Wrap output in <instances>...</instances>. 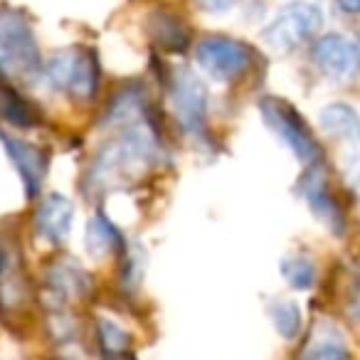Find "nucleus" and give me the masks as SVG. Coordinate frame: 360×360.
I'll return each mask as SVG.
<instances>
[{
	"instance_id": "1",
	"label": "nucleus",
	"mask_w": 360,
	"mask_h": 360,
	"mask_svg": "<svg viewBox=\"0 0 360 360\" xmlns=\"http://www.w3.org/2000/svg\"><path fill=\"white\" fill-rule=\"evenodd\" d=\"M116 136L106 141L89 165L86 183L94 191H111L148 173L158 158V141L148 129V119L111 126Z\"/></svg>"
},
{
	"instance_id": "2",
	"label": "nucleus",
	"mask_w": 360,
	"mask_h": 360,
	"mask_svg": "<svg viewBox=\"0 0 360 360\" xmlns=\"http://www.w3.org/2000/svg\"><path fill=\"white\" fill-rule=\"evenodd\" d=\"M45 77L52 89L75 101H91L99 91L101 72L96 55L86 47H67L45 62Z\"/></svg>"
},
{
	"instance_id": "3",
	"label": "nucleus",
	"mask_w": 360,
	"mask_h": 360,
	"mask_svg": "<svg viewBox=\"0 0 360 360\" xmlns=\"http://www.w3.org/2000/svg\"><path fill=\"white\" fill-rule=\"evenodd\" d=\"M259 114L264 126L291 150L296 160L304 165L319 163L323 150H321L319 141H316L314 131L309 129L306 119L299 114L289 99L281 96H262L259 99Z\"/></svg>"
},
{
	"instance_id": "4",
	"label": "nucleus",
	"mask_w": 360,
	"mask_h": 360,
	"mask_svg": "<svg viewBox=\"0 0 360 360\" xmlns=\"http://www.w3.org/2000/svg\"><path fill=\"white\" fill-rule=\"evenodd\" d=\"M321 25H323V11L316 3L294 0L262 27V40L279 55H289L309 42L321 30Z\"/></svg>"
},
{
	"instance_id": "5",
	"label": "nucleus",
	"mask_w": 360,
	"mask_h": 360,
	"mask_svg": "<svg viewBox=\"0 0 360 360\" xmlns=\"http://www.w3.org/2000/svg\"><path fill=\"white\" fill-rule=\"evenodd\" d=\"M40 70V50L32 25L11 8H0V72L30 77Z\"/></svg>"
},
{
	"instance_id": "6",
	"label": "nucleus",
	"mask_w": 360,
	"mask_h": 360,
	"mask_svg": "<svg viewBox=\"0 0 360 360\" xmlns=\"http://www.w3.org/2000/svg\"><path fill=\"white\" fill-rule=\"evenodd\" d=\"M195 62L207 79L217 84H235L250 72L255 52L242 40L227 35H207L198 42Z\"/></svg>"
},
{
	"instance_id": "7",
	"label": "nucleus",
	"mask_w": 360,
	"mask_h": 360,
	"mask_svg": "<svg viewBox=\"0 0 360 360\" xmlns=\"http://www.w3.org/2000/svg\"><path fill=\"white\" fill-rule=\"evenodd\" d=\"M168 101L180 129L202 139L207 131V89L200 77L188 67H175L168 77Z\"/></svg>"
},
{
	"instance_id": "8",
	"label": "nucleus",
	"mask_w": 360,
	"mask_h": 360,
	"mask_svg": "<svg viewBox=\"0 0 360 360\" xmlns=\"http://www.w3.org/2000/svg\"><path fill=\"white\" fill-rule=\"evenodd\" d=\"M311 62L333 84H353L360 75V47L343 32H328L311 45Z\"/></svg>"
},
{
	"instance_id": "9",
	"label": "nucleus",
	"mask_w": 360,
	"mask_h": 360,
	"mask_svg": "<svg viewBox=\"0 0 360 360\" xmlns=\"http://www.w3.org/2000/svg\"><path fill=\"white\" fill-rule=\"evenodd\" d=\"M299 193L304 198V202L309 205V210L314 212V217L330 232V235L340 237L345 232V212L343 205L335 198L333 188L328 183V173H326V165L311 163L306 165V173L301 175Z\"/></svg>"
},
{
	"instance_id": "10",
	"label": "nucleus",
	"mask_w": 360,
	"mask_h": 360,
	"mask_svg": "<svg viewBox=\"0 0 360 360\" xmlns=\"http://www.w3.org/2000/svg\"><path fill=\"white\" fill-rule=\"evenodd\" d=\"M0 141H3V148H6L8 158L13 160L18 175H20L27 198H37V193H40L42 183L47 178V168H50L47 150L25 139L6 134V131H0Z\"/></svg>"
},
{
	"instance_id": "11",
	"label": "nucleus",
	"mask_w": 360,
	"mask_h": 360,
	"mask_svg": "<svg viewBox=\"0 0 360 360\" xmlns=\"http://www.w3.org/2000/svg\"><path fill=\"white\" fill-rule=\"evenodd\" d=\"M72 222H75V205L60 193L42 198L35 210V230L50 245H62L70 237Z\"/></svg>"
},
{
	"instance_id": "12",
	"label": "nucleus",
	"mask_w": 360,
	"mask_h": 360,
	"mask_svg": "<svg viewBox=\"0 0 360 360\" xmlns=\"http://www.w3.org/2000/svg\"><path fill=\"white\" fill-rule=\"evenodd\" d=\"M319 126L328 139L338 141V143H360V114L355 106L345 104V101L326 104L319 111Z\"/></svg>"
},
{
	"instance_id": "13",
	"label": "nucleus",
	"mask_w": 360,
	"mask_h": 360,
	"mask_svg": "<svg viewBox=\"0 0 360 360\" xmlns=\"http://www.w3.org/2000/svg\"><path fill=\"white\" fill-rule=\"evenodd\" d=\"M47 284H50V289H52V296L60 299V304L84 299L91 291L89 274H86L79 264L67 262V259L52 264V269L47 271Z\"/></svg>"
},
{
	"instance_id": "14",
	"label": "nucleus",
	"mask_w": 360,
	"mask_h": 360,
	"mask_svg": "<svg viewBox=\"0 0 360 360\" xmlns=\"http://www.w3.org/2000/svg\"><path fill=\"white\" fill-rule=\"evenodd\" d=\"M148 35L158 47L168 52H183L188 50L191 42V30H188L186 20L173 11H153L148 15Z\"/></svg>"
},
{
	"instance_id": "15",
	"label": "nucleus",
	"mask_w": 360,
	"mask_h": 360,
	"mask_svg": "<svg viewBox=\"0 0 360 360\" xmlns=\"http://www.w3.org/2000/svg\"><path fill=\"white\" fill-rule=\"evenodd\" d=\"M84 250L94 262H104L106 257L126 250V240L121 230L104 215H94L84 227Z\"/></svg>"
},
{
	"instance_id": "16",
	"label": "nucleus",
	"mask_w": 360,
	"mask_h": 360,
	"mask_svg": "<svg viewBox=\"0 0 360 360\" xmlns=\"http://www.w3.org/2000/svg\"><path fill=\"white\" fill-rule=\"evenodd\" d=\"M299 360H353V355L333 326H319V330H314L306 340Z\"/></svg>"
},
{
	"instance_id": "17",
	"label": "nucleus",
	"mask_w": 360,
	"mask_h": 360,
	"mask_svg": "<svg viewBox=\"0 0 360 360\" xmlns=\"http://www.w3.org/2000/svg\"><path fill=\"white\" fill-rule=\"evenodd\" d=\"M279 271L291 289L309 291L319 279V266L309 255H286L279 264Z\"/></svg>"
},
{
	"instance_id": "18",
	"label": "nucleus",
	"mask_w": 360,
	"mask_h": 360,
	"mask_svg": "<svg viewBox=\"0 0 360 360\" xmlns=\"http://www.w3.org/2000/svg\"><path fill=\"white\" fill-rule=\"evenodd\" d=\"M0 116L8 124L20 126V129H32L37 124V119H40L37 111L11 86H0Z\"/></svg>"
},
{
	"instance_id": "19",
	"label": "nucleus",
	"mask_w": 360,
	"mask_h": 360,
	"mask_svg": "<svg viewBox=\"0 0 360 360\" xmlns=\"http://www.w3.org/2000/svg\"><path fill=\"white\" fill-rule=\"evenodd\" d=\"M269 321L271 326L276 328V333L281 335L284 340H296L301 333V309L299 304L289 299H279V301H271L269 309Z\"/></svg>"
},
{
	"instance_id": "20",
	"label": "nucleus",
	"mask_w": 360,
	"mask_h": 360,
	"mask_svg": "<svg viewBox=\"0 0 360 360\" xmlns=\"http://www.w3.org/2000/svg\"><path fill=\"white\" fill-rule=\"evenodd\" d=\"M96 340H99L104 358H126V350L131 345L129 330L111 319L96 321Z\"/></svg>"
},
{
	"instance_id": "21",
	"label": "nucleus",
	"mask_w": 360,
	"mask_h": 360,
	"mask_svg": "<svg viewBox=\"0 0 360 360\" xmlns=\"http://www.w3.org/2000/svg\"><path fill=\"white\" fill-rule=\"evenodd\" d=\"M343 178L350 188L360 195V150L350 153L343 163Z\"/></svg>"
},
{
	"instance_id": "22",
	"label": "nucleus",
	"mask_w": 360,
	"mask_h": 360,
	"mask_svg": "<svg viewBox=\"0 0 360 360\" xmlns=\"http://www.w3.org/2000/svg\"><path fill=\"white\" fill-rule=\"evenodd\" d=\"M198 8L205 13H210V15H222V13L232 11V8L240 3V0H195Z\"/></svg>"
},
{
	"instance_id": "23",
	"label": "nucleus",
	"mask_w": 360,
	"mask_h": 360,
	"mask_svg": "<svg viewBox=\"0 0 360 360\" xmlns=\"http://www.w3.org/2000/svg\"><path fill=\"white\" fill-rule=\"evenodd\" d=\"M348 316L355 321V323H360V279H358V284H355L353 294H350V301H348Z\"/></svg>"
},
{
	"instance_id": "24",
	"label": "nucleus",
	"mask_w": 360,
	"mask_h": 360,
	"mask_svg": "<svg viewBox=\"0 0 360 360\" xmlns=\"http://www.w3.org/2000/svg\"><path fill=\"white\" fill-rule=\"evenodd\" d=\"M338 8L343 13H350V15H360V0H335Z\"/></svg>"
}]
</instances>
